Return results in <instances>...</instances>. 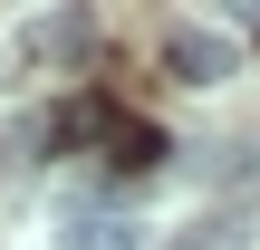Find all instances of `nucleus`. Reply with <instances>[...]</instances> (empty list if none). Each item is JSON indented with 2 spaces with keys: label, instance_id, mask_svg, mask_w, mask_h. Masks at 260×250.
Wrapping results in <instances>:
<instances>
[{
  "label": "nucleus",
  "instance_id": "f03ea898",
  "mask_svg": "<svg viewBox=\"0 0 260 250\" xmlns=\"http://www.w3.org/2000/svg\"><path fill=\"white\" fill-rule=\"evenodd\" d=\"M87 10H39V19H19V58H39V67H77L87 58Z\"/></svg>",
  "mask_w": 260,
  "mask_h": 250
},
{
  "label": "nucleus",
  "instance_id": "7ed1b4c3",
  "mask_svg": "<svg viewBox=\"0 0 260 250\" xmlns=\"http://www.w3.org/2000/svg\"><path fill=\"white\" fill-rule=\"evenodd\" d=\"M58 250H145V222L135 212H68V231H58Z\"/></svg>",
  "mask_w": 260,
  "mask_h": 250
},
{
  "label": "nucleus",
  "instance_id": "20e7f679",
  "mask_svg": "<svg viewBox=\"0 0 260 250\" xmlns=\"http://www.w3.org/2000/svg\"><path fill=\"white\" fill-rule=\"evenodd\" d=\"M106 164H125V173H145V164H164V135H154L145 116H106Z\"/></svg>",
  "mask_w": 260,
  "mask_h": 250
},
{
  "label": "nucleus",
  "instance_id": "39448f33",
  "mask_svg": "<svg viewBox=\"0 0 260 250\" xmlns=\"http://www.w3.org/2000/svg\"><path fill=\"white\" fill-rule=\"evenodd\" d=\"M164 250H251V222H241V212H212V222H193V231H174Z\"/></svg>",
  "mask_w": 260,
  "mask_h": 250
},
{
  "label": "nucleus",
  "instance_id": "f257e3e1",
  "mask_svg": "<svg viewBox=\"0 0 260 250\" xmlns=\"http://www.w3.org/2000/svg\"><path fill=\"white\" fill-rule=\"evenodd\" d=\"M164 77H174V87H232V77H241L232 29H212V19H174V29H164Z\"/></svg>",
  "mask_w": 260,
  "mask_h": 250
}]
</instances>
